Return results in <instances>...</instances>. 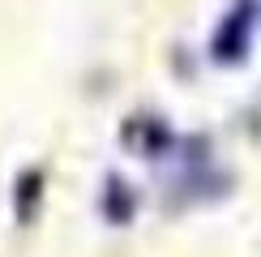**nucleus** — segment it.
Returning a JSON list of instances; mask_svg holds the SVG:
<instances>
[{
  "label": "nucleus",
  "instance_id": "1",
  "mask_svg": "<svg viewBox=\"0 0 261 257\" xmlns=\"http://www.w3.org/2000/svg\"><path fill=\"white\" fill-rule=\"evenodd\" d=\"M248 30H253V17L227 13V21L219 26V39H214V56H219V60H236L248 47Z\"/></svg>",
  "mask_w": 261,
  "mask_h": 257
},
{
  "label": "nucleus",
  "instance_id": "2",
  "mask_svg": "<svg viewBox=\"0 0 261 257\" xmlns=\"http://www.w3.org/2000/svg\"><path fill=\"white\" fill-rule=\"evenodd\" d=\"M103 214H107V223H128L133 219V193L124 189L120 176H112L107 189H103Z\"/></svg>",
  "mask_w": 261,
  "mask_h": 257
}]
</instances>
